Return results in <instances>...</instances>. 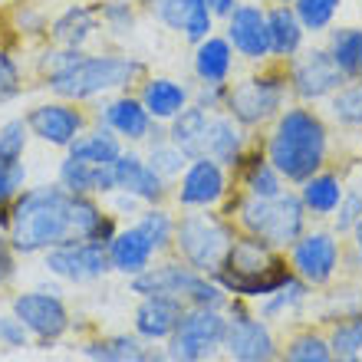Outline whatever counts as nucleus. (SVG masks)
Wrapping results in <instances>:
<instances>
[{
	"mask_svg": "<svg viewBox=\"0 0 362 362\" xmlns=\"http://www.w3.org/2000/svg\"><path fill=\"white\" fill-rule=\"evenodd\" d=\"M33 73L47 95L95 105L105 95L135 89L148 73V63L122 47L66 49L43 40V47L33 57Z\"/></svg>",
	"mask_w": 362,
	"mask_h": 362,
	"instance_id": "1",
	"label": "nucleus"
},
{
	"mask_svg": "<svg viewBox=\"0 0 362 362\" xmlns=\"http://www.w3.org/2000/svg\"><path fill=\"white\" fill-rule=\"evenodd\" d=\"M257 135L267 162L290 188L303 185L310 175L323 172L333 158V125L320 105L290 103Z\"/></svg>",
	"mask_w": 362,
	"mask_h": 362,
	"instance_id": "2",
	"label": "nucleus"
},
{
	"mask_svg": "<svg viewBox=\"0 0 362 362\" xmlns=\"http://www.w3.org/2000/svg\"><path fill=\"white\" fill-rule=\"evenodd\" d=\"M69 194L66 188L53 185H27L20 198L7 211V240L17 257L47 254L63 240L73 238L69 221Z\"/></svg>",
	"mask_w": 362,
	"mask_h": 362,
	"instance_id": "3",
	"label": "nucleus"
},
{
	"mask_svg": "<svg viewBox=\"0 0 362 362\" xmlns=\"http://www.w3.org/2000/svg\"><path fill=\"white\" fill-rule=\"evenodd\" d=\"M293 276V267L286 264L280 250H274L260 238L238 234L221 270L214 274V280L238 300H264V296L276 293Z\"/></svg>",
	"mask_w": 362,
	"mask_h": 362,
	"instance_id": "4",
	"label": "nucleus"
},
{
	"mask_svg": "<svg viewBox=\"0 0 362 362\" xmlns=\"http://www.w3.org/2000/svg\"><path fill=\"white\" fill-rule=\"evenodd\" d=\"M293 103L290 83H286L284 63H264V66H247V73H238L228 86V109L224 112L240 122L247 132H264L286 105Z\"/></svg>",
	"mask_w": 362,
	"mask_h": 362,
	"instance_id": "5",
	"label": "nucleus"
},
{
	"mask_svg": "<svg viewBox=\"0 0 362 362\" xmlns=\"http://www.w3.org/2000/svg\"><path fill=\"white\" fill-rule=\"evenodd\" d=\"M230 221L238 224L240 234L260 238L280 254L293 247V240H300V234L310 228V214H306L296 188H286L276 198H247L240 191Z\"/></svg>",
	"mask_w": 362,
	"mask_h": 362,
	"instance_id": "6",
	"label": "nucleus"
},
{
	"mask_svg": "<svg viewBox=\"0 0 362 362\" xmlns=\"http://www.w3.org/2000/svg\"><path fill=\"white\" fill-rule=\"evenodd\" d=\"M238 224L221 214L218 208L211 211H185L178 214L175 224V244L172 250L178 260H185L191 270H198L204 276H214L228 257L230 244L238 240Z\"/></svg>",
	"mask_w": 362,
	"mask_h": 362,
	"instance_id": "7",
	"label": "nucleus"
},
{
	"mask_svg": "<svg viewBox=\"0 0 362 362\" xmlns=\"http://www.w3.org/2000/svg\"><path fill=\"white\" fill-rule=\"evenodd\" d=\"M228 313L224 310H201L188 306L181 313L175 333L165 339L168 362H211L224 353Z\"/></svg>",
	"mask_w": 362,
	"mask_h": 362,
	"instance_id": "8",
	"label": "nucleus"
},
{
	"mask_svg": "<svg viewBox=\"0 0 362 362\" xmlns=\"http://www.w3.org/2000/svg\"><path fill=\"white\" fill-rule=\"evenodd\" d=\"M23 122H27L30 135H33L40 145L57 148V152H66L69 145L93 125V112H89V105L47 95V99L33 103L27 112H23Z\"/></svg>",
	"mask_w": 362,
	"mask_h": 362,
	"instance_id": "9",
	"label": "nucleus"
},
{
	"mask_svg": "<svg viewBox=\"0 0 362 362\" xmlns=\"http://www.w3.org/2000/svg\"><path fill=\"white\" fill-rule=\"evenodd\" d=\"M247 300L230 296L228 303V336H224V356L230 362H280V346L267 320H260L247 310Z\"/></svg>",
	"mask_w": 362,
	"mask_h": 362,
	"instance_id": "10",
	"label": "nucleus"
},
{
	"mask_svg": "<svg viewBox=\"0 0 362 362\" xmlns=\"http://www.w3.org/2000/svg\"><path fill=\"white\" fill-rule=\"evenodd\" d=\"M284 69L293 103H306V105H323L346 83V76L339 73V66L326 53L323 43H310L303 53H296L290 63H284Z\"/></svg>",
	"mask_w": 362,
	"mask_h": 362,
	"instance_id": "11",
	"label": "nucleus"
},
{
	"mask_svg": "<svg viewBox=\"0 0 362 362\" xmlns=\"http://www.w3.org/2000/svg\"><path fill=\"white\" fill-rule=\"evenodd\" d=\"M230 191H234V175L208 155H198L188 158L185 172L172 185V201L181 211H211L221 208Z\"/></svg>",
	"mask_w": 362,
	"mask_h": 362,
	"instance_id": "12",
	"label": "nucleus"
},
{
	"mask_svg": "<svg viewBox=\"0 0 362 362\" xmlns=\"http://www.w3.org/2000/svg\"><path fill=\"white\" fill-rule=\"evenodd\" d=\"M89 112H93L95 125H105L109 132H115L125 145H132V148H142V145L162 129V125L148 115V109H145L142 99L135 95V89L105 95V99H99L95 105H89Z\"/></svg>",
	"mask_w": 362,
	"mask_h": 362,
	"instance_id": "13",
	"label": "nucleus"
},
{
	"mask_svg": "<svg viewBox=\"0 0 362 362\" xmlns=\"http://www.w3.org/2000/svg\"><path fill=\"white\" fill-rule=\"evenodd\" d=\"M221 33L228 37L238 59L244 66H264L270 63V30H267V4L240 0L238 10L221 23Z\"/></svg>",
	"mask_w": 362,
	"mask_h": 362,
	"instance_id": "14",
	"label": "nucleus"
},
{
	"mask_svg": "<svg viewBox=\"0 0 362 362\" xmlns=\"http://www.w3.org/2000/svg\"><path fill=\"white\" fill-rule=\"evenodd\" d=\"M43 267L47 274H53L63 284H95V280H105L112 274L109 267V254H105L103 244H93V240H79L69 238L57 247H49L43 254Z\"/></svg>",
	"mask_w": 362,
	"mask_h": 362,
	"instance_id": "15",
	"label": "nucleus"
},
{
	"mask_svg": "<svg viewBox=\"0 0 362 362\" xmlns=\"http://www.w3.org/2000/svg\"><path fill=\"white\" fill-rule=\"evenodd\" d=\"M10 313L27 326V333L33 339H40V343H47V346L57 343L59 336H66V329L73 326L63 296L53 293V290H43V286L13 296L10 300Z\"/></svg>",
	"mask_w": 362,
	"mask_h": 362,
	"instance_id": "16",
	"label": "nucleus"
},
{
	"mask_svg": "<svg viewBox=\"0 0 362 362\" xmlns=\"http://www.w3.org/2000/svg\"><path fill=\"white\" fill-rule=\"evenodd\" d=\"M139 7L152 23L185 40L188 47H194L204 37H211L214 30H221V23L204 7V0H139Z\"/></svg>",
	"mask_w": 362,
	"mask_h": 362,
	"instance_id": "17",
	"label": "nucleus"
},
{
	"mask_svg": "<svg viewBox=\"0 0 362 362\" xmlns=\"http://www.w3.org/2000/svg\"><path fill=\"white\" fill-rule=\"evenodd\" d=\"M339 257H343L339 234H333L326 228H316V230L306 228L300 234V240H293V247H290V267L310 286L329 284L336 276V270H339Z\"/></svg>",
	"mask_w": 362,
	"mask_h": 362,
	"instance_id": "18",
	"label": "nucleus"
},
{
	"mask_svg": "<svg viewBox=\"0 0 362 362\" xmlns=\"http://www.w3.org/2000/svg\"><path fill=\"white\" fill-rule=\"evenodd\" d=\"M49 43L66 49H95L103 43V20L95 0H73L49 17Z\"/></svg>",
	"mask_w": 362,
	"mask_h": 362,
	"instance_id": "19",
	"label": "nucleus"
},
{
	"mask_svg": "<svg viewBox=\"0 0 362 362\" xmlns=\"http://www.w3.org/2000/svg\"><path fill=\"white\" fill-rule=\"evenodd\" d=\"M112 178H115V191L135 194L142 204H165L172 198V185L155 172L142 148L125 145V152L112 162Z\"/></svg>",
	"mask_w": 362,
	"mask_h": 362,
	"instance_id": "20",
	"label": "nucleus"
},
{
	"mask_svg": "<svg viewBox=\"0 0 362 362\" xmlns=\"http://www.w3.org/2000/svg\"><path fill=\"white\" fill-rule=\"evenodd\" d=\"M188 69L194 86H228L230 79L238 76L240 59L234 53V47L228 43V37L221 30H214L211 37H204L201 43L191 47Z\"/></svg>",
	"mask_w": 362,
	"mask_h": 362,
	"instance_id": "21",
	"label": "nucleus"
},
{
	"mask_svg": "<svg viewBox=\"0 0 362 362\" xmlns=\"http://www.w3.org/2000/svg\"><path fill=\"white\" fill-rule=\"evenodd\" d=\"M135 95L142 99V105L148 109L158 125H168L181 109H188L191 99H194V83L178 76H168V73H145V79L135 86Z\"/></svg>",
	"mask_w": 362,
	"mask_h": 362,
	"instance_id": "22",
	"label": "nucleus"
},
{
	"mask_svg": "<svg viewBox=\"0 0 362 362\" xmlns=\"http://www.w3.org/2000/svg\"><path fill=\"white\" fill-rule=\"evenodd\" d=\"M198 270H191L185 260H158L148 270L129 280L132 293L139 300L145 296H172V300H188L191 286L198 284Z\"/></svg>",
	"mask_w": 362,
	"mask_h": 362,
	"instance_id": "23",
	"label": "nucleus"
},
{
	"mask_svg": "<svg viewBox=\"0 0 362 362\" xmlns=\"http://www.w3.org/2000/svg\"><path fill=\"white\" fill-rule=\"evenodd\" d=\"M234 185H238L247 198H276L286 191V181L280 178L274 165L267 162L264 155V145H260V135H254L250 148L244 152L240 165L234 168Z\"/></svg>",
	"mask_w": 362,
	"mask_h": 362,
	"instance_id": "24",
	"label": "nucleus"
},
{
	"mask_svg": "<svg viewBox=\"0 0 362 362\" xmlns=\"http://www.w3.org/2000/svg\"><path fill=\"white\" fill-rule=\"evenodd\" d=\"M105 254H109V267L112 274H122V276H139L142 270H148L158 257V250L142 230L135 224H125V228L115 230V238L105 244Z\"/></svg>",
	"mask_w": 362,
	"mask_h": 362,
	"instance_id": "25",
	"label": "nucleus"
},
{
	"mask_svg": "<svg viewBox=\"0 0 362 362\" xmlns=\"http://www.w3.org/2000/svg\"><path fill=\"white\" fill-rule=\"evenodd\" d=\"M267 30H270V59L274 63H290L313 40L306 33L303 20L296 17L293 4H267Z\"/></svg>",
	"mask_w": 362,
	"mask_h": 362,
	"instance_id": "26",
	"label": "nucleus"
},
{
	"mask_svg": "<svg viewBox=\"0 0 362 362\" xmlns=\"http://www.w3.org/2000/svg\"><path fill=\"white\" fill-rule=\"evenodd\" d=\"M86 362H168L165 346H155L142 336H129V333H115L103 336V339H89L83 346Z\"/></svg>",
	"mask_w": 362,
	"mask_h": 362,
	"instance_id": "27",
	"label": "nucleus"
},
{
	"mask_svg": "<svg viewBox=\"0 0 362 362\" xmlns=\"http://www.w3.org/2000/svg\"><path fill=\"white\" fill-rule=\"evenodd\" d=\"M254 142V132H247L240 122H234L228 112H218L211 115V125H208V139H204V155L221 162L234 175V168L240 165L244 152L250 148Z\"/></svg>",
	"mask_w": 362,
	"mask_h": 362,
	"instance_id": "28",
	"label": "nucleus"
},
{
	"mask_svg": "<svg viewBox=\"0 0 362 362\" xmlns=\"http://www.w3.org/2000/svg\"><path fill=\"white\" fill-rule=\"evenodd\" d=\"M185 310H188L185 300H172V296H145V300H139L135 316H132L135 336H142L148 343H165V339L175 333V326H178Z\"/></svg>",
	"mask_w": 362,
	"mask_h": 362,
	"instance_id": "29",
	"label": "nucleus"
},
{
	"mask_svg": "<svg viewBox=\"0 0 362 362\" xmlns=\"http://www.w3.org/2000/svg\"><path fill=\"white\" fill-rule=\"evenodd\" d=\"M57 185L66 188L69 194H93V198H109L115 191L112 168L79 162V158H73L66 152H63V158L57 165Z\"/></svg>",
	"mask_w": 362,
	"mask_h": 362,
	"instance_id": "30",
	"label": "nucleus"
},
{
	"mask_svg": "<svg viewBox=\"0 0 362 362\" xmlns=\"http://www.w3.org/2000/svg\"><path fill=\"white\" fill-rule=\"evenodd\" d=\"M296 194L303 201V208L310 218L323 221V218H333V211L339 208V201L346 194V185H343V175L333 172L329 165H326L323 172L310 175L303 185H296Z\"/></svg>",
	"mask_w": 362,
	"mask_h": 362,
	"instance_id": "31",
	"label": "nucleus"
},
{
	"mask_svg": "<svg viewBox=\"0 0 362 362\" xmlns=\"http://www.w3.org/2000/svg\"><path fill=\"white\" fill-rule=\"evenodd\" d=\"M95 4L103 20V40H109L112 47H125L129 40H135L145 17L139 0H95Z\"/></svg>",
	"mask_w": 362,
	"mask_h": 362,
	"instance_id": "32",
	"label": "nucleus"
},
{
	"mask_svg": "<svg viewBox=\"0 0 362 362\" xmlns=\"http://www.w3.org/2000/svg\"><path fill=\"white\" fill-rule=\"evenodd\" d=\"M208 125H211V112L201 109L198 103H191L188 109H181L172 122L165 125L168 142H175L188 158L204 155V139H208Z\"/></svg>",
	"mask_w": 362,
	"mask_h": 362,
	"instance_id": "33",
	"label": "nucleus"
},
{
	"mask_svg": "<svg viewBox=\"0 0 362 362\" xmlns=\"http://www.w3.org/2000/svg\"><path fill=\"white\" fill-rule=\"evenodd\" d=\"M122 152H125L122 139H119L115 132H109L105 125H95V122L66 148V155H73V158H79V162L99 165V168H112V162Z\"/></svg>",
	"mask_w": 362,
	"mask_h": 362,
	"instance_id": "34",
	"label": "nucleus"
},
{
	"mask_svg": "<svg viewBox=\"0 0 362 362\" xmlns=\"http://www.w3.org/2000/svg\"><path fill=\"white\" fill-rule=\"evenodd\" d=\"M326 53L333 57V63L339 66L346 79L359 76L362 66V23H336L323 40Z\"/></svg>",
	"mask_w": 362,
	"mask_h": 362,
	"instance_id": "35",
	"label": "nucleus"
},
{
	"mask_svg": "<svg viewBox=\"0 0 362 362\" xmlns=\"http://www.w3.org/2000/svg\"><path fill=\"white\" fill-rule=\"evenodd\" d=\"M323 112L329 125L346 132H362V79H346L323 103Z\"/></svg>",
	"mask_w": 362,
	"mask_h": 362,
	"instance_id": "36",
	"label": "nucleus"
},
{
	"mask_svg": "<svg viewBox=\"0 0 362 362\" xmlns=\"http://www.w3.org/2000/svg\"><path fill=\"white\" fill-rule=\"evenodd\" d=\"M142 152H145V158H148V165H152L155 172L162 175L168 185H175V181H178V175L185 172V165H188V155L181 152L175 142H168L165 125L142 145Z\"/></svg>",
	"mask_w": 362,
	"mask_h": 362,
	"instance_id": "37",
	"label": "nucleus"
},
{
	"mask_svg": "<svg viewBox=\"0 0 362 362\" xmlns=\"http://www.w3.org/2000/svg\"><path fill=\"white\" fill-rule=\"evenodd\" d=\"M132 224H135L139 230H142L145 238L152 240L158 254H165V250H172L178 214H172V211L165 208V204H145V208L139 211V214H135Z\"/></svg>",
	"mask_w": 362,
	"mask_h": 362,
	"instance_id": "38",
	"label": "nucleus"
},
{
	"mask_svg": "<svg viewBox=\"0 0 362 362\" xmlns=\"http://www.w3.org/2000/svg\"><path fill=\"white\" fill-rule=\"evenodd\" d=\"M343 7H346V0H293L296 17L303 20L310 37H326L336 27Z\"/></svg>",
	"mask_w": 362,
	"mask_h": 362,
	"instance_id": "39",
	"label": "nucleus"
},
{
	"mask_svg": "<svg viewBox=\"0 0 362 362\" xmlns=\"http://www.w3.org/2000/svg\"><path fill=\"white\" fill-rule=\"evenodd\" d=\"M306 296H310V284H303L300 276H293V280H286L276 293H270V296L260 300L257 316L260 320H267V323H274V320H280V316L300 310V306L306 303Z\"/></svg>",
	"mask_w": 362,
	"mask_h": 362,
	"instance_id": "40",
	"label": "nucleus"
},
{
	"mask_svg": "<svg viewBox=\"0 0 362 362\" xmlns=\"http://www.w3.org/2000/svg\"><path fill=\"white\" fill-rule=\"evenodd\" d=\"M27 93V66L13 47H0V109L13 105Z\"/></svg>",
	"mask_w": 362,
	"mask_h": 362,
	"instance_id": "41",
	"label": "nucleus"
},
{
	"mask_svg": "<svg viewBox=\"0 0 362 362\" xmlns=\"http://www.w3.org/2000/svg\"><path fill=\"white\" fill-rule=\"evenodd\" d=\"M7 23L20 43L23 40H47L49 33V13L40 4H13Z\"/></svg>",
	"mask_w": 362,
	"mask_h": 362,
	"instance_id": "42",
	"label": "nucleus"
},
{
	"mask_svg": "<svg viewBox=\"0 0 362 362\" xmlns=\"http://www.w3.org/2000/svg\"><path fill=\"white\" fill-rule=\"evenodd\" d=\"M333 349L320 333H296L290 343L280 349V362H333Z\"/></svg>",
	"mask_w": 362,
	"mask_h": 362,
	"instance_id": "43",
	"label": "nucleus"
},
{
	"mask_svg": "<svg viewBox=\"0 0 362 362\" xmlns=\"http://www.w3.org/2000/svg\"><path fill=\"white\" fill-rule=\"evenodd\" d=\"M30 142H33V135H30L23 115H10L0 122V158L4 162H23Z\"/></svg>",
	"mask_w": 362,
	"mask_h": 362,
	"instance_id": "44",
	"label": "nucleus"
},
{
	"mask_svg": "<svg viewBox=\"0 0 362 362\" xmlns=\"http://www.w3.org/2000/svg\"><path fill=\"white\" fill-rule=\"evenodd\" d=\"M329 349L336 359H359L362 356V316H349L329 329Z\"/></svg>",
	"mask_w": 362,
	"mask_h": 362,
	"instance_id": "45",
	"label": "nucleus"
},
{
	"mask_svg": "<svg viewBox=\"0 0 362 362\" xmlns=\"http://www.w3.org/2000/svg\"><path fill=\"white\" fill-rule=\"evenodd\" d=\"M30 168L27 162H4L0 158V211L10 208L20 198V191L27 188Z\"/></svg>",
	"mask_w": 362,
	"mask_h": 362,
	"instance_id": "46",
	"label": "nucleus"
},
{
	"mask_svg": "<svg viewBox=\"0 0 362 362\" xmlns=\"http://www.w3.org/2000/svg\"><path fill=\"white\" fill-rule=\"evenodd\" d=\"M362 221V191L346 188L339 208L333 211V234H353V228Z\"/></svg>",
	"mask_w": 362,
	"mask_h": 362,
	"instance_id": "47",
	"label": "nucleus"
},
{
	"mask_svg": "<svg viewBox=\"0 0 362 362\" xmlns=\"http://www.w3.org/2000/svg\"><path fill=\"white\" fill-rule=\"evenodd\" d=\"M27 343H30L27 326L20 323L13 313H0V346H7V349H23Z\"/></svg>",
	"mask_w": 362,
	"mask_h": 362,
	"instance_id": "48",
	"label": "nucleus"
},
{
	"mask_svg": "<svg viewBox=\"0 0 362 362\" xmlns=\"http://www.w3.org/2000/svg\"><path fill=\"white\" fill-rule=\"evenodd\" d=\"M228 86H194V99H191V103H198L201 109H208L211 115H218L228 109Z\"/></svg>",
	"mask_w": 362,
	"mask_h": 362,
	"instance_id": "49",
	"label": "nucleus"
},
{
	"mask_svg": "<svg viewBox=\"0 0 362 362\" xmlns=\"http://www.w3.org/2000/svg\"><path fill=\"white\" fill-rule=\"evenodd\" d=\"M103 201H105V208L112 211L115 218H129V221H135V214L145 208L135 194H125V191H112V194H109V198H103Z\"/></svg>",
	"mask_w": 362,
	"mask_h": 362,
	"instance_id": "50",
	"label": "nucleus"
},
{
	"mask_svg": "<svg viewBox=\"0 0 362 362\" xmlns=\"http://www.w3.org/2000/svg\"><path fill=\"white\" fill-rule=\"evenodd\" d=\"M13 270H17V254H13V247L7 240V244H0V286L13 276Z\"/></svg>",
	"mask_w": 362,
	"mask_h": 362,
	"instance_id": "51",
	"label": "nucleus"
},
{
	"mask_svg": "<svg viewBox=\"0 0 362 362\" xmlns=\"http://www.w3.org/2000/svg\"><path fill=\"white\" fill-rule=\"evenodd\" d=\"M238 4H240V0H204V7L211 10V17L218 20V23H224V20L238 10Z\"/></svg>",
	"mask_w": 362,
	"mask_h": 362,
	"instance_id": "52",
	"label": "nucleus"
},
{
	"mask_svg": "<svg viewBox=\"0 0 362 362\" xmlns=\"http://www.w3.org/2000/svg\"><path fill=\"white\" fill-rule=\"evenodd\" d=\"M13 43H20V40L13 37V30H10L7 17H0V47H13Z\"/></svg>",
	"mask_w": 362,
	"mask_h": 362,
	"instance_id": "53",
	"label": "nucleus"
},
{
	"mask_svg": "<svg viewBox=\"0 0 362 362\" xmlns=\"http://www.w3.org/2000/svg\"><path fill=\"white\" fill-rule=\"evenodd\" d=\"M353 240H356V254H359V264H362V221L353 228Z\"/></svg>",
	"mask_w": 362,
	"mask_h": 362,
	"instance_id": "54",
	"label": "nucleus"
},
{
	"mask_svg": "<svg viewBox=\"0 0 362 362\" xmlns=\"http://www.w3.org/2000/svg\"><path fill=\"white\" fill-rule=\"evenodd\" d=\"M267 4H293V0H267Z\"/></svg>",
	"mask_w": 362,
	"mask_h": 362,
	"instance_id": "55",
	"label": "nucleus"
},
{
	"mask_svg": "<svg viewBox=\"0 0 362 362\" xmlns=\"http://www.w3.org/2000/svg\"><path fill=\"white\" fill-rule=\"evenodd\" d=\"M333 362H362V359H333Z\"/></svg>",
	"mask_w": 362,
	"mask_h": 362,
	"instance_id": "56",
	"label": "nucleus"
},
{
	"mask_svg": "<svg viewBox=\"0 0 362 362\" xmlns=\"http://www.w3.org/2000/svg\"><path fill=\"white\" fill-rule=\"evenodd\" d=\"M7 4H13V0H0V7H7Z\"/></svg>",
	"mask_w": 362,
	"mask_h": 362,
	"instance_id": "57",
	"label": "nucleus"
},
{
	"mask_svg": "<svg viewBox=\"0 0 362 362\" xmlns=\"http://www.w3.org/2000/svg\"><path fill=\"white\" fill-rule=\"evenodd\" d=\"M356 79H362V66H359V76H356Z\"/></svg>",
	"mask_w": 362,
	"mask_h": 362,
	"instance_id": "58",
	"label": "nucleus"
},
{
	"mask_svg": "<svg viewBox=\"0 0 362 362\" xmlns=\"http://www.w3.org/2000/svg\"><path fill=\"white\" fill-rule=\"evenodd\" d=\"M257 4H267V0H257Z\"/></svg>",
	"mask_w": 362,
	"mask_h": 362,
	"instance_id": "59",
	"label": "nucleus"
}]
</instances>
